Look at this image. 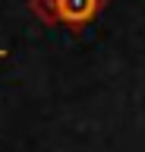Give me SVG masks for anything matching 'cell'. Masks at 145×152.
I'll use <instances>...</instances> for the list:
<instances>
[{"mask_svg":"<svg viewBox=\"0 0 145 152\" xmlns=\"http://www.w3.org/2000/svg\"><path fill=\"white\" fill-rule=\"evenodd\" d=\"M104 0H32L35 16L44 22H60L69 28H82L101 13Z\"/></svg>","mask_w":145,"mask_h":152,"instance_id":"obj_1","label":"cell"}]
</instances>
